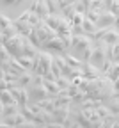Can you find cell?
I'll list each match as a JSON object with an SVG mask.
<instances>
[{
  "instance_id": "cb8c5ba5",
  "label": "cell",
  "mask_w": 119,
  "mask_h": 128,
  "mask_svg": "<svg viewBox=\"0 0 119 128\" xmlns=\"http://www.w3.org/2000/svg\"><path fill=\"white\" fill-rule=\"evenodd\" d=\"M0 34H2V43H4L6 39L12 38L14 34H18V28H16L14 25H11V27H7V28H2V30H0Z\"/></svg>"
},
{
  "instance_id": "4316f807",
  "label": "cell",
  "mask_w": 119,
  "mask_h": 128,
  "mask_svg": "<svg viewBox=\"0 0 119 128\" xmlns=\"http://www.w3.org/2000/svg\"><path fill=\"white\" fill-rule=\"evenodd\" d=\"M108 110L112 112V114H119V94H116V96H112V98H110V107H108Z\"/></svg>"
},
{
  "instance_id": "d590c367",
  "label": "cell",
  "mask_w": 119,
  "mask_h": 128,
  "mask_svg": "<svg viewBox=\"0 0 119 128\" xmlns=\"http://www.w3.org/2000/svg\"><path fill=\"white\" fill-rule=\"evenodd\" d=\"M0 43H2V34H0Z\"/></svg>"
},
{
  "instance_id": "52a82bcc",
  "label": "cell",
  "mask_w": 119,
  "mask_h": 128,
  "mask_svg": "<svg viewBox=\"0 0 119 128\" xmlns=\"http://www.w3.org/2000/svg\"><path fill=\"white\" fill-rule=\"evenodd\" d=\"M114 25H117V14H112L107 9H100L98 20H96V27L101 28V27H114Z\"/></svg>"
},
{
  "instance_id": "836d02e7",
  "label": "cell",
  "mask_w": 119,
  "mask_h": 128,
  "mask_svg": "<svg viewBox=\"0 0 119 128\" xmlns=\"http://www.w3.org/2000/svg\"><path fill=\"white\" fill-rule=\"evenodd\" d=\"M60 38H62L64 44L68 46V50H70V48H71V38H73V34H62Z\"/></svg>"
},
{
  "instance_id": "4fadbf2b",
  "label": "cell",
  "mask_w": 119,
  "mask_h": 128,
  "mask_svg": "<svg viewBox=\"0 0 119 128\" xmlns=\"http://www.w3.org/2000/svg\"><path fill=\"white\" fill-rule=\"evenodd\" d=\"M101 41H103L105 44H116V43H119V30H117V25L110 27V28L105 32V36L101 38Z\"/></svg>"
},
{
  "instance_id": "d4e9b609",
  "label": "cell",
  "mask_w": 119,
  "mask_h": 128,
  "mask_svg": "<svg viewBox=\"0 0 119 128\" xmlns=\"http://www.w3.org/2000/svg\"><path fill=\"white\" fill-rule=\"evenodd\" d=\"M43 86L48 89V92L52 94V96H55V94L60 91V89H59V86H57L55 82H52V80H46V78H43Z\"/></svg>"
},
{
  "instance_id": "9a60e30c",
  "label": "cell",
  "mask_w": 119,
  "mask_h": 128,
  "mask_svg": "<svg viewBox=\"0 0 119 128\" xmlns=\"http://www.w3.org/2000/svg\"><path fill=\"white\" fill-rule=\"evenodd\" d=\"M16 60H18L22 66L27 70V71H34V66H36V57H27V55H18V57H14Z\"/></svg>"
},
{
  "instance_id": "d6986e66",
  "label": "cell",
  "mask_w": 119,
  "mask_h": 128,
  "mask_svg": "<svg viewBox=\"0 0 119 128\" xmlns=\"http://www.w3.org/2000/svg\"><path fill=\"white\" fill-rule=\"evenodd\" d=\"M38 52H39V46H36V44H32L28 39H25V43H23V52H22V55H27V57H36L38 55Z\"/></svg>"
},
{
  "instance_id": "83f0119b",
  "label": "cell",
  "mask_w": 119,
  "mask_h": 128,
  "mask_svg": "<svg viewBox=\"0 0 119 128\" xmlns=\"http://www.w3.org/2000/svg\"><path fill=\"white\" fill-rule=\"evenodd\" d=\"M46 6H48L50 14H60V7L57 4V0H46Z\"/></svg>"
},
{
  "instance_id": "d6a6232c",
  "label": "cell",
  "mask_w": 119,
  "mask_h": 128,
  "mask_svg": "<svg viewBox=\"0 0 119 128\" xmlns=\"http://www.w3.org/2000/svg\"><path fill=\"white\" fill-rule=\"evenodd\" d=\"M78 91H82V89H80L76 84H70V86H68V94H70V98H73Z\"/></svg>"
},
{
  "instance_id": "7402d4cb",
  "label": "cell",
  "mask_w": 119,
  "mask_h": 128,
  "mask_svg": "<svg viewBox=\"0 0 119 128\" xmlns=\"http://www.w3.org/2000/svg\"><path fill=\"white\" fill-rule=\"evenodd\" d=\"M16 112H20V105L18 103H4V107H2V118L4 116H12V114H16Z\"/></svg>"
},
{
  "instance_id": "e0dca14e",
  "label": "cell",
  "mask_w": 119,
  "mask_h": 128,
  "mask_svg": "<svg viewBox=\"0 0 119 128\" xmlns=\"http://www.w3.org/2000/svg\"><path fill=\"white\" fill-rule=\"evenodd\" d=\"M62 57H64V60L68 62V66H70V68L82 70V66H84V60H82V59H76V57H73L70 52H64V54H62Z\"/></svg>"
},
{
  "instance_id": "4dcf8cb0",
  "label": "cell",
  "mask_w": 119,
  "mask_h": 128,
  "mask_svg": "<svg viewBox=\"0 0 119 128\" xmlns=\"http://www.w3.org/2000/svg\"><path fill=\"white\" fill-rule=\"evenodd\" d=\"M57 4H59V7H60V11H62V9H66V7L76 4V0H57Z\"/></svg>"
},
{
  "instance_id": "30bf717a",
  "label": "cell",
  "mask_w": 119,
  "mask_h": 128,
  "mask_svg": "<svg viewBox=\"0 0 119 128\" xmlns=\"http://www.w3.org/2000/svg\"><path fill=\"white\" fill-rule=\"evenodd\" d=\"M92 41L94 39L91 36H87V34H76V36L71 38V48H73V50L82 52L84 48H87L89 44H92Z\"/></svg>"
},
{
  "instance_id": "1f68e13d",
  "label": "cell",
  "mask_w": 119,
  "mask_h": 128,
  "mask_svg": "<svg viewBox=\"0 0 119 128\" xmlns=\"http://www.w3.org/2000/svg\"><path fill=\"white\" fill-rule=\"evenodd\" d=\"M39 20H41V18H39V16H38L36 12H30V14H28V25L36 27V25L39 23Z\"/></svg>"
},
{
  "instance_id": "44dd1931",
  "label": "cell",
  "mask_w": 119,
  "mask_h": 128,
  "mask_svg": "<svg viewBox=\"0 0 119 128\" xmlns=\"http://www.w3.org/2000/svg\"><path fill=\"white\" fill-rule=\"evenodd\" d=\"M117 70H119V64H117V62H112L110 66L103 71V75H105L107 78H110L112 82H117Z\"/></svg>"
},
{
  "instance_id": "ffe728a7",
  "label": "cell",
  "mask_w": 119,
  "mask_h": 128,
  "mask_svg": "<svg viewBox=\"0 0 119 128\" xmlns=\"http://www.w3.org/2000/svg\"><path fill=\"white\" fill-rule=\"evenodd\" d=\"M82 30H84V34H87V36H94V32L98 30V27H96V23L94 22H91V20H87L86 16H84V22H82Z\"/></svg>"
},
{
  "instance_id": "484cf974",
  "label": "cell",
  "mask_w": 119,
  "mask_h": 128,
  "mask_svg": "<svg viewBox=\"0 0 119 128\" xmlns=\"http://www.w3.org/2000/svg\"><path fill=\"white\" fill-rule=\"evenodd\" d=\"M0 102L2 103H14L16 100L12 98V94L9 89H0Z\"/></svg>"
},
{
  "instance_id": "3957f363",
  "label": "cell",
  "mask_w": 119,
  "mask_h": 128,
  "mask_svg": "<svg viewBox=\"0 0 119 128\" xmlns=\"http://www.w3.org/2000/svg\"><path fill=\"white\" fill-rule=\"evenodd\" d=\"M105 52H107V44L101 41V39H94L92 43V52H91V59L87 62L94 64L101 70V64L105 62Z\"/></svg>"
},
{
  "instance_id": "7c38bea8",
  "label": "cell",
  "mask_w": 119,
  "mask_h": 128,
  "mask_svg": "<svg viewBox=\"0 0 119 128\" xmlns=\"http://www.w3.org/2000/svg\"><path fill=\"white\" fill-rule=\"evenodd\" d=\"M101 75H103V71H101L98 66H94L91 62H84V66H82V76L84 78L91 80V78H98Z\"/></svg>"
},
{
  "instance_id": "2e32d148",
  "label": "cell",
  "mask_w": 119,
  "mask_h": 128,
  "mask_svg": "<svg viewBox=\"0 0 119 128\" xmlns=\"http://www.w3.org/2000/svg\"><path fill=\"white\" fill-rule=\"evenodd\" d=\"M32 80H34V73L25 70L22 75L16 76V84H14V86H23V87H27V86H30V84H32Z\"/></svg>"
},
{
  "instance_id": "5bb4252c",
  "label": "cell",
  "mask_w": 119,
  "mask_h": 128,
  "mask_svg": "<svg viewBox=\"0 0 119 128\" xmlns=\"http://www.w3.org/2000/svg\"><path fill=\"white\" fill-rule=\"evenodd\" d=\"M55 32H57L59 36H62V34H71V22L66 20L64 16H59V23H57Z\"/></svg>"
},
{
  "instance_id": "ac0fdd59",
  "label": "cell",
  "mask_w": 119,
  "mask_h": 128,
  "mask_svg": "<svg viewBox=\"0 0 119 128\" xmlns=\"http://www.w3.org/2000/svg\"><path fill=\"white\" fill-rule=\"evenodd\" d=\"M119 57V44H107V52H105V59L110 62H117Z\"/></svg>"
},
{
  "instance_id": "7a4b0ae2",
  "label": "cell",
  "mask_w": 119,
  "mask_h": 128,
  "mask_svg": "<svg viewBox=\"0 0 119 128\" xmlns=\"http://www.w3.org/2000/svg\"><path fill=\"white\" fill-rule=\"evenodd\" d=\"M36 66H34V75H39L43 76L44 73H48V70L52 68V64H54V54L52 52H48V50H43V48H39V52L36 55Z\"/></svg>"
},
{
  "instance_id": "9c48e42d",
  "label": "cell",
  "mask_w": 119,
  "mask_h": 128,
  "mask_svg": "<svg viewBox=\"0 0 119 128\" xmlns=\"http://www.w3.org/2000/svg\"><path fill=\"white\" fill-rule=\"evenodd\" d=\"M9 91H11L12 98L16 100V103H18L20 107H23V105L28 103V92H27V87H23V86H12V87H9Z\"/></svg>"
},
{
  "instance_id": "e575fe53",
  "label": "cell",
  "mask_w": 119,
  "mask_h": 128,
  "mask_svg": "<svg viewBox=\"0 0 119 128\" xmlns=\"http://www.w3.org/2000/svg\"><path fill=\"white\" fill-rule=\"evenodd\" d=\"M20 2H23V0H2L4 6H12V4H20Z\"/></svg>"
},
{
  "instance_id": "ba28073f",
  "label": "cell",
  "mask_w": 119,
  "mask_h": 128,
  "mask_svg": "<svg viewBox=\"0 0 119 128\" xmlns=\"http://www.w3.org/2000/svg\"><path fill=\"white\" fill-rule=\"evenodd\" d=\"M68 112H70V105H60V107H55L50 116H52V124H57V126H62L66 118H68Z\"/></svg>"
},
{
  "instance_id": "8fae6325",
  "label": "cell",
  "mask_w": 119,
  "mask_h": 128,
  "mask_svg": "<svg viewBox=\"0 0 119 128\" xmlns=\"http://www.w3.org/2000/svg\"><path fill=\"white\" fill-rule=\"evenodd\" d=\"M0 68L6 70V71H9V73H12L14 76H18V75H22V73L25 71V68H23V66H22V64L16 60L14 57H11L9 60H6L4 64H0Z\"/></svg>"
},
{
  "instance_id": "6da1fadb",
  "label": "cell",
  "mask_w": 119,
  "mask_h": 128,
  "mask_svg": "<svg viewBox=\"0 0 119 128\" xmlns=\"http://www.w3.org/2000/svg\"><path fill=\"white\" fill-rule=\"evenodd\" d=\"M78 87L82 91H86L89 98H94V100H110L112 96L117 94V82H112L110 78H107L105 75H101L98 78H82V82L78 84Z\"/></svg>"
},
{
  "instance_id": "8992f818",
  "label": "cell",
  "mask_w": 119,
  "mask_h": 128,
  "mask_svg": "<svg viewBox=\"0 0 119 128\" xmlns=\"http://www.w3.org/2000/svg\"><path fill=\"white\" fill-rule=\"evenodd\" d=\"M36 34H38V39H39V46L43 44V43H46L48 39H52V38H55L57 36V32L54 30V28H50L43 20H39V23L36 25Z\"/></svg>"
},
{
  "instance_id": "277c9868",
  "label": "cell",
  "mask_w": 119,
  "mask_h": 128,
  "mask_svg": "<svg viewBox=\"0 0 119 128\" xmlns=\"http://www.w3.org/2000/svg\"><path fill=\"white\" fill-rule=\"evenodd\" d=\"M25 39H27V38L22 36L20 32H18V34H14L12 38H9V39L4 41V46H6V50L11 54V57H18V55H22Z\"/></svg>"
},
{
  "instance_id": "603a6c76",
  "label": "cell",
  "mask_w": 119,
  "mask_h": 128,
  "mask_svg": "<svg viewBox=\"0 0 119 128\" xmlns=\"http://www.w3.org/2000/svg\"><path fill=\"white\" fill-rule=\"evenodd\" d=\"M103 9L110 11L112 14H117L119 12V2L117 0H103Z\"/></svg>"
},
{
  "instance_id": "5b68a950",
  "label": "cell",
  "mask_w": 119,
  "mask_h": 128,
  "mask_svg": "<svg viewBox=\"0 0 119 128\" xmlns=\"http://www.w3.org/2000/svg\"><path fill=\"white\" fill-rule=\"evenodd\" d=\"M41 48H43V50H48V52H57V54L70 52V50H68V46L64 44L62 38H60L59 34H57L55 38H52V39H48L46 43H43V44H41Z\"/></svg>"
},
{
  "instance_id": "f546056e",
  "label": "cell",
  "mask_w": 119,
  "mask_h": 128,
  "mask_svg": "<svg viewBox=\"0 0 119 128\" xmlns=\"http://www.w3.org/2000/svg\"><path fill=\"white\" fill-rule=\"evenodd\" d=\"M11 25H12V20L7 18V16H4V14H0V30H2V28H7V27H11Z\"/></svg>"
},
{
  "instance_id": "f1b7e54d",
  "label": "cell",
  "mask_w": 119,
  "mask_h": 128,
  "mask_svg": "<svg viewBox=\"0 0 119 128\" xmlns=\"http://www.w3.org/2000/svg\"><path fill=\"white\" fill-rule=\"evenodd\" d=\"M11 59V54L6 50V46H4V43H0V64H4L6 60H9Z\"/></svg>"
}]
</instances>
